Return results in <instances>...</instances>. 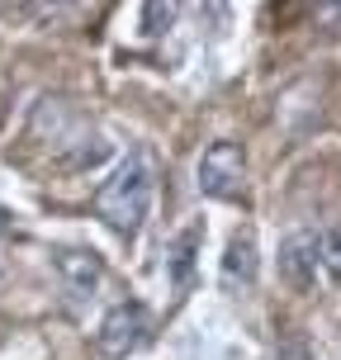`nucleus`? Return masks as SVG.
Segmentation results:
<instances>
[{
	"mask_svg": "<svg viewBox=\"0 0 341 360\" xmlns=\"http://www.w3.org/2000/svg\"><path fill=\"white\" fill-rule=\"evenodd\" d=\"M152 195H157V171L147 162V152H133L128 162H119V171L100 185L95 195V214L105 218L114 233L133 237L143 228L147 209H152Z\"/></svg>",
	"mask_w": 341,
	"mask_h": 360,
	"instance_id": "1",
	"label": "nucleus"
},
{
	"mask_svg": "<svg viewBox=\"0 0 341 360\" xmlns=\"http://www.w3.org/2000/svg\"><path fill=\"white\" fill-rule=\"evenodd\" d=\"M147 332H152V318H147L143 304H114L105 313L100 332H95V346H100V356L124 360V356H133V351L147 342Z\"/></svg>",
	"mask_w": 341,
	"mask_h": 360,
	"instance_id": "2",
	"label": "nucleus"
},
{
	"mask_svg": "<svg viewBox=\"0 0 341 360\" xmlns=\"http://www.w3.org/2000/svg\"><path fill=\"white\" fill-rule=\"evenodd\" d=\"M242 176H247V162H242V147L237 143H214L199 157V190L204 195L237 199L242 195Z\"/></svg>",
	"mask_w": 341,
	"mask_h": 360,
	"instance_id": "3",
	"label": "nucleus"
},
{
	"mask_svg": "<svg viewBox=\"0 0 341 360\" xmlns=\"http://www.w3.org/2000/svg\"><path fill=\"white\" fill-rule=\"evenodd\" d=\"M57 275H62V289L72 299H95L100 294V280H105V266L86 247H62L57 252Z\"/></svg>",
	"mask_w": 341,
	"mask_h": 360,
	"instance_id": "4",
	"label": "nucleus"
},
{
	"mask_svg": "<svg viewBox=\"0 0 341 360\" xmlns=\"http://www.w3.org/2000/svg\"><path fill=\"white\" fill-rule=\"evenodd\" d=\"M280 275L289 280V289H299V294H308V289L318 285V252H313V237L308 233H294L280 247Z\"/></svg>",
	"mask_w": 341,
	"mask_h": 360,
	"instance_id": "5",
	"label": "nucleus"
},
{
	"mask_svg": "<svg viewBox=\"0 0 341 360\" xmlns=\"http://www.w3.org/2000/svg\"><path fill=\"white\" fill-rule=\"evenodd\" d=\"M199 242H204V223H190V228L166 247V275H171V289H176V294H185L190 280H195V252H199Z\"/></svg>",
	"mask_w": 341,
	"mask_h": 360,
	"instance_id": "6",
	"label": "nucleus"
},
{
	"mask_svg": "<svg viewBox=\"0 0 341 360\" xmlns=\"http://www.w3.org/2000/svg\"><path fill=\"white\" fill-rule=\"evenodd\" d=\"M252 280H256V237L237 233L228 242V256H223V285L237 289V285H252Z\"/></svg>",
	"mask_w": 341,
	"mask_h": 360,
	"instance_id": "7",
	"label": "nucleus"
},
{
	"mask_svg": "<svg viewBox=\"0 0 341 360\" xmlns=\"http://www.w3.org/2000/svg\"><path fill=\"white\" fill-rule=\"evenodd\" d=\"M176 5H180V0H147V10H143V34H147V38H162L166 29H171V19H176Z\"/></svg>",
	"mask_w": 341,
	"mask_h": 360,
	"instance_id": "8",
	"label": "nucleus"
},
{
	"mask_svg": "<svg viewBox=\"0 0 341 360\" xmlns=\"http://www.w3.org/2000/svg\"><path fill=\"white\" fill-rule=\"evenodd\" d=\"M313 252H318V261L332 275H341V223H332V228H323V233L313 237Z\"/></svg>",
	"mask_w": 341,
	"mask_h": 360,
	"instance_id": "9",
	"label": "nucleus"
},
{
	"mask_svg": "<svg viewBox=\"0 0 341 360\" xmlns=\"http://www.w3.org/2000/svg\"><path fill=\"white\" fill-rule=\"evenodd\" d=\"M275 360H313V346L294 332V337H285V342H280V356H275Z\"/></svg>",
	"mask_w": 341,
	"mask_h": 360,
	"instance_id": "10",
	"label": "nucleus"
},
{
	"mask_svg": "<svg viewBox=\"0 0 341 360\" xmlns=\"http://www.w3.org/2000/svg\"><path fill=\"white\" fill-rule=\"evenodd\" d=\"M318 24H327L332 34H341V0H323L318 5Z\"/></svg>",
	"mask_w": 341,
	"mask_h": 360,
	"instance_id": "11",
	"label": "nucleus"
}]
</instances>
